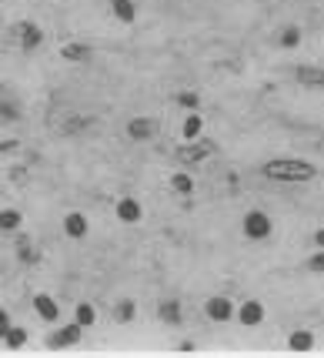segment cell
Listing matches in <instances>:
<instances>
[{
	"label": "cell",
	"instance_id": "cell-1",
	"mask_svg": "<svg viewBox=\"0 0 324 358\" xmlns=\"http://www.w3.org/2000/svg\"><path fill=\"white\" fill-rule=\"evenodd\" d=\"M264 178L284 181V185H304L318 178V164H311L304 157H274L264 164Z\"/></svg>",
	"mask_w": 324,
	"mask_h": 358
},
{
	"label": "cell",
	"instance_id": "cell-2",
	"mask_svg": "<svg viewBox=\"0 0 324 358\" xmlns=\"http://www.w3.org/2000/svg\"><path fill=\"white\" fill-rule=\"evenodd\" d=\"M214 155H217V148L204 138L184 141V144L177 148V161H181V164H201V161H207V157H214Z\"/></svg>",
	"mask_w": 324,
	"mask_h": 358
},
{
	"label": "cell",
	"instance_id": "cell-3",
	"mask_svg": "<svg viewBox=\"0 0 324 358\" xmlns=\"http://www.w3.org/2000/svg\"><path fill=\"white\" fill-rule=\"evenodd\" d=\"M271 231H274V224H271V218L264 211H247L244 215V238L264 241V238H271Z\"/></svg>",
	"mask_w": 324,
	"mask_h": 358
},
{
	"label": "cell",
	"instance_id": "cell-4",
	"mask_svg": "<svg viewBox=\"0 0 324 358\" xmlns=\"http://www.w3.org/2000/svg\"><path fill=\"white\" fill-rule=\"evenodd\" d=\"M84 338V325H78V322H71V325H64L57 328L50 338H47V345L50 348H74V345Z\"/></svg>",
	"mask_w": 324,
	"mask_h": 358
},
{
	"label": "cell",
	"instance_id": "cell-5",
	"mask_svg": "<svg viewBox=\"0 0 324 358\" xmlns=\"http://www.w3.org/2000/svg\"><path fill=\"white\" fill-rule=\"evenodd\" d=\"M204 315L211 318V322H231L234 318V301L224 295H214L204 301Z\"/></svg>",
	"mask_w": 324,
	"mask_h": 358
},
{
	"label": "cell",
	"instance_id": "cell-6",
	"mask_svg": "<svg viewBox=\"0 0 324 358\" xmlns=\"http://www.w3.org/2000/svg\"><path fill=\"white\" fill-rule=\"evenodd\" d=\"M237 322H241L244 328H258L264 322V305L258 301V298L241 301V308H237Z\"/></svg>",
	"mask_w": 324,
	"mask_h": 358
},
{
	"label": "cell",
	"instance_id": "cell-7",
	"mask_svg": "<svg viewBox=\"0 0 324 358\" xmlns=\"http://www.w3.org/2000/svg\"><path fill=\"white\" fill-rule=\"evenodd\" d=\"M31 301H34V312L40 315L44 322H57V318H61V305H57L54 298L47 295V292H37Z\"/></svg>",
	"mask_w": 324,
	"mask_h": 358
},
{
	"label": "cell",
	"instance_id": "cell-8",
	"mask_svg": "<svg viewBox=\"0 0 324 358\" xmlns=\"http://www.w3.org/2000/svg\"><path fill=\"white\" fill-rule=\"evenodd\" d=\"M157 134V121L154 117H134L127 124V138L131 141H151Z\"/></svg>",
	"mask_w": 324,
	"mask_h": 358
},
{
	"label": "cell",
	"instance_id": "cell-9",
	"mask_svg": "<svg viewBox=\"0 0 324 358\" xmlns=\"http://www.w3.org/2000/svg\"><path fill=\"white\" fill-rule=\"evenodd\" d=\"M144 218V208H140L138 198H121L117 201V221L121 224H138Z\"/></svg>",
	"mask_w": 324,
	"mask_h": 358
},
{
	"label": "cell",
	"instance_id": "cell-10",
	"mask_svg": "<svg viewBox=\"0 0 324 358\" xmlns=\"http://www.w3.org/2000/svg\"><path fill=\"white\" fill-rule=\"evenodd\" d=\"M294 78H297V84H304V87H324V67L301 64V67L294 71Z\"/></svg>",
	"mask_w": 324,
	"mask_h": 358
},
{
	"label": "cell",
	"instance_id": "cell-11",
	"mask_svg": "<svg viewBox=\"0 0 324 358\" xmlns=\"http://www.w3.org/2000/svg\"><path fill=\"white\" fill-rule=\"evenodd\" d=\"M64 231H67V238H87V231H91V224H87V218L80 215V211H71L67 218H64Z\"/></svg>",
	"mask_w": 324,
	"mask_h": 358
},
{
	"label": "cell",
	"instance_id": "cell-12",
	"mask_svg": "<svg viewBox=\"0 0 324 358\" xmlns=\"http://www.w3.org/2000/svg\"><path fill=\"white\" fill-rule=\"evenodd\" d=\"M110 14L117 17L121 24H134L138 20V3L134 0H110Z\"/></svg>",
	"mask_w": 324,
	"mask_h": 358
},
{
	"label": "cell",
	"instance_id": "cell-13",
	"mask_svg": "<svg viewBox=\"0 0 324 358\" xmlns=\"http://www.w3.org/2000/svg\"><path fill=\"white\" fill-rule=\"evenodd\" d=\"M17 34H20V44H24V50H34V47H40V41H44V31H40L37 24H20V27H17Z\"/></svg>",
	"mask_w": 324,
	"mask_h": 358
},
{
	"label": "cell",
	"instance_id": "cell-14",
	"mask_svg": "<svg viewBox=\"0 0 324 358\" xmlns=\"http://www.w3.org/2000/svg\"><path fill=\"white\" fill-rule=\"evenodd\" d=\"M288 348L291 352H311L314 348V335H311L308 328H297V331L288 335Z\"/></svg>",
	"mask_w": 324,
	"mask_h": 358
},
{
	"label": "cell",
	"instance_id": "cell-15",
	"mask_svg": "<svg viewBox=\"0 0 324 358\" xmlns=\"http://www.w3.org/2000/svg\"><path fill=\"white\" fill-rule=\"evenodd\" d=\"M170 191H174V194H181V198H191V194H194V178H191L187 171L170 174Z\"/></svg>",
	"mask_w": 324,
	"mask_h": 358
},
{
	"label": "cell",
	"instance_id": "cell-16",
	"mask_svg": "<svg viewBox=\"0 0 324 358\" xmlns=\"http://www.w3.org/2000/svg\"><path fill=\"white\" fill-rule=\"evenodd\" d=\"M201 131H204V117L198 114V110H191L184 117V127H181V138L184 141H194V138H201Z\"/></svg>",
	"mask_w": 324,
	"mask_h": 358
},
{
	"label": "cell",
	"instance_id": "cell-17",
	"mask_svg": "<svg viewBox=\"0 0 324 358\" xmlns=\"http://www.w3.org/2000/svg\"><path fill=\"white\" fill-rule=\"evenodd\" d=\"M91 54H94V50H91L87 44H67V47L61 50V57H64V61H74V64L91 61Z\"/></svg>",
	"mask_w": 324,
	"mask_h": 358
},
{
	"label": "cell",
	"instance_id": "cell-18",
	"mask_svg": "<svg viewBox=\"0 0 324 358\" xmlns=\"http://www.w3.org/2000/svg\"><path fill=\"white\" fill-rule=\"evenodd\" d=\"M157 315L168 322V325H181V301H161Z\"/></svg>",
	"mask_w": 324,
	"mask_h": 358
},
{
	"label": "cell",
	"instance_id": "cell-19",
	"mask_svg": "<svg viewBox=\"0 0 324 358\" xmlns=\"http://www.w3.org/2000/svg\"><path fill=\"white\" fill-rule=\"evenodd\" d=\"M134 315H138V305H134L131 298H121V301L114 305V318L124 322V325H127V322H134Z\"/></svg>",
	"mask_w": 324,
	"mask_h": 358
},
{
	"label": "cell",
	"instance_id": "cell-20",
	"mask_svg": "<svg viewBox=\"0 0 324 358\" xmlns=\"http://www.w3.org/2000/svg\"><path fill=\"white\" fill-rule=\"evenodd\" d=\"M74 322H78V325H84V328H91L94 322H97V312H94L91 301H80L78 308H74Z\"/></svg>",
	"mask_w": 324,
	"mask_h": 358
},
{
	"label": "cell",
	"instance_id": "cell-21",
	"mask_svg": "<svg viewBox=\"0 0 324 358\" xmlns=\"http://www.w3.org/2000/svg\"><path fill=\"white\" fill-rule=\"evenodd\" d=\"M20 211H17V208H3V211H0V231H17V228H20Z\"/></svg>",
	"mask_w": 324,
	"mask_h": 358
},
{
	"label": "cell",
	"instance_id": "cell-22",
	"mask_svg": "<svg viewBox=\"0 0 324 358\" xmlns=\"http://www.w3.org/2000/svg\"><path fill=\"white\" fill-rule=\"evenodd\" d=\"M3 345H7V348H24V345H27V328L10 325L7 335H3Z\"/></svg>",
	"mask_w": 324,
	"mask_h": 358
},
{
	"label": "cell",
	"instance_id": "cell-23",
	"mask_svg": "<svg viewBox=\"0 0 324 358\" xmlns=\"http://www.w3.org/2000/svg\"><path fill=\"white\" fill-rule=\"evenodd\" d=\"M297 44H301V31L297 27H288L281 34V47H297Z\"/></svg>",
	"mask_w": 324,
	"mask_h": 358
},
{
	"label": "cell",
	"instance_id": "cell-24",
	"mask_svg": "<svg viewBox=\"0 0 324 358\" xmlns=\"http://www.w3.org/2000/svg\"><path fill=\"white\" fill-rule=\"evenodd\" d=\"M17 255H20V262H34V258H37V251L31 248V241H27V238H20V245H17Z\"/></svg>",
	"mask_w": 324,
	"mask_h": 358
},
{
	"label": "cell",
	"instance_id": "cell-25",
	"mask_svg": "<svg viewBox=\"0 0 324 358\" xmlns=\"http://www.w3.org/2000/svg\"><path fill=\"white\" fill-rule=\"evenodd\" d=\"M308 268L314 271V275H324V251H321V248H318V255H311Z\"/></svg>",
	"mask_w": 324,
	"mask_h": 358
},
{
	"label": "cell",
	"instance_id": "cell-26",
	"mask_svg": "<svg viewBox=\"0 0 324 358\" xmlns=\"http://www.w3.org/2000/svg\"><path fill=\"white\" fill-rule=\"evenodd\" d=\"M0 117H3V121H20V114H17L14 104H3V101H0Z\"/></svg>",
	"mask_w": 324,
	"mask_h": 358
},
{
	"label": "cell",
	"instance_id": "cell-27",
	"mask_svg": "<svg viewBox=\"0 0 324 358\" xmlns=\"http://www.w3.org/2000/svg\"><path fill=\"white\" fill-rule=\"evenodd\" d=\"M10 325H14V322H10V315L0 308V342H3V335H7V328H10Z\"/></svg>",
	"mask_w": 324,
	"mask_h": 358
},
{
	"label": "cell",
	"instance_id": "cell-28",
	"mask_svg": "<svg viewBox=\"0 0 324 358\" xmlns=\"http://www.w3.org/2000/svg\"><path fill=\"white\" fill-rule=\"evenodd\" d=\"M177 101H181V108H187V110H194V108H198V97H194V94H181Z\"/></svg>",
	"mask_w": 324,
	"mask_h": 358
},
{
	"label": "cell",
	"instance_id": "cell-29",
	"mask_svg": "<svg viewBox=\"0 0 324 358\" xmlns=\"http://www.w3.org/2000/svg\"><path fill=\"white\" fill-rule=\"evenodd\" d=\"M314 245L324 251V228H318V231H314Z\"/></svg>",
	"mask_w": 324,
	"mask_h": 358
}]
</instances>
